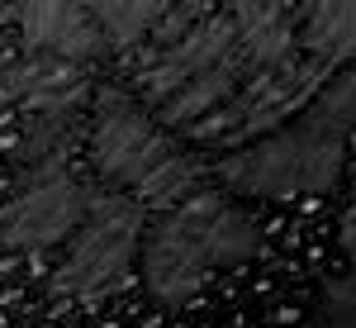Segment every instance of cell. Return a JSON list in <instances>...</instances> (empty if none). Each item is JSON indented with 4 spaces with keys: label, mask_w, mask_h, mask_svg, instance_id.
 I'll return each mask as SVG.
<instances>
[{
    "label": "cell",
    "mask_w": 356,
    "mask_h": 328,
    "mask_svg": "<svg viewBox=\"0 0 356 328\" xmlns=\"http://www.w3.org/2000/svg\"><path fill=\"white\" fill-rule=\"evenodd\" d=\"M300 57V38L280 0H233L228 10L181 29V38L143 67L138 86L162 129L191 134L233 105L247 81Z\"/></svg>",
    "instance_id": "6da1fadb"
},
{
    "label": "cell",
    "mask_w": 356,
    "mask_h": 328,
    "mask_svg": "<svg viewBox=\"0 0 356 328\" xmlns=\"http://www.w3.org/2000/svg\"><path fill=\"white\" fill-rule=\"evenodd\" d=\"M257 252H261L257 214H247L228 191L195 186L176 205H166L157 224L143 228L138 272L152 300L176 309V304L195 300L223 272H243Z\"/></svg>",
    "instance_id": "7a4b0ae2"
},
{
    "label": "cell",
    "mask_w": 356,
    "mask_h": 328,
    "mask_svg": "<svg viewBox=\"0 0 356 328\" xmlns=\"http://www.w3.org/2000/svg\"><path fill=\"white\" fill-rule=\"evenodd\" d=\"M347 138L352 134L342 124H332L314 100H304V109H295V119L223 153L219 181L223 191L257 195V200L328 195L347 166Z\"/></svg>",
    "instance_id": "3957f363"
},
{
    "label": "cell",
    "mask_w": 356,
    "mask_h": 328,
    "mask_svg": "<svg viewBox=\"0 0 356 328\" xmlns=\"http://www.w3.org/2000/svg\"><path fill=\"white\" fill-rule=\"evenodd\" d=\"M90 162L114 191H129L138 205H176L200 186V162L157 124V114L124 95L105 91L90 114Z\"/></svg>",
    "instance_id": "277c9868"
},
{
    "label": "cell",
    "mask_w": 356,
    "mask_h": 328,
    "mask_svg": "<svg viewBox=\"0 0 356 328\" xmlns=\"http://www.w3.org/2000/svg\"><path fill=\"white\" fill-rule=\"evenodd\" d=\"M143 228H147V205H138L134 195L119 191L105 200H90V210L72 228L67 252L53 272V290L67 300H95L114 290L138 267Z\"/></svg>",
    "instance_id": "5b68a950"
},
{
    "label": "cell",
    "mask_w": 356,
    "mask_h": 328,
    "mask_svg": "<svg viewBox=\"0 0 356 328\" xmlns=\"http://www.w3.org/2000/svg\"><path fill=\"white\" fill-rule=\"evenodd\" d=\"M90 200L95 195L62 162L33 166L0 205V243L15 252H43V247L67 243L72 228L86 219Z\"/></svg>",
    "instance_id": "8992f818"
},
{
    "label": "cell",
    "mask_w": 356,
    "mask_h": 328,
    "mask_svg": "<svg viewBox=\"0 0 356 328\" xmlns=\"http://www.w3.org/2000/svg\"><path fill=\"white\" fill-rule=\"evenodd\" d=\"M19 33L29 53L67 57V62H90L110 48L86 0H19Z\"/></svg>",
    "instance_id": "52a82bcc"
},
{
    "label": "cell",
    "mask_w": 356,
    "mask_h": 328,
    "mask_svg": "<svg viewBox=\"0 0 356 328\" xmlns=\"http://www.w3.org/2000/svg\"><path fill=\"white\" fill-rule=\"evenodd\" d=\"M300 53L323 67H352L356 62V0H304V19L295 29Z\"/></svg>",
    "instance_id": "ba28073f"
},
{
    "label": "cell",
    "mask_w": 356,
    "mask_h": 328,
    "mask_svg": "<svg viewBox=\"0 0 356 328\" xmlns=\"http://www.w3.org/2000/svg\"><path fill=\"white\" fill-rule=\"evenodd\" d=\"M76 67H81V62L33 53V62H29V67H19V72L5 81V91H10V95H24V100H33L38 109H53V114H62V109L81 95V77H76Z\"/></svg>",
    "instance_id": "9c48e42d"
},
{
    "label": "cell",
    "mask_w": 356,
    "mask_h": 328,
    "mask_svg": "<svg viewBox=\"0 0 356 328\" xmlns=\"http://www.w3.org/2000/svg\"><path fill=\"white\" fill-rule=\"evenodd\" d=\"M181 0H86V10L95 15V24L105 33V43H138L147 29H157Z\"/></svg>",
    "instance_id": "30bf717a"
},
{
    "label": "cell",
    "mask_w": 356,
    "mask_h": 328,
    "mask_svg": "<svg viewBox=\"0 0 356 328\" xmlns=\"http://www.w3.org/2000/svg\"><path fill=\"white\" fill-rule=\"evenodd\" d=\"M304 328H356V262L342 276H332L318 295V309Z\"/></svg>",
    "instance_id": "8fae6325"
},
{
    "label": "cell",
    "mask_w": 356,
    "mask_h": 328,
    "mask_svg": "<svg viewBox=\"0 0 356 328\" xmlns=\"http://www.w3.org/2000/svg\"><path fill=\"white\" fill-rule=\"evenodd\" d=\"M309 100L323 109L332 124H342L347 134H356V62L352 67H337V77L328 86H318Z\"/></svg>",
    "instance_id": "7c38bea8"
},
{
    "label": "cell",
    "mask_w": 356,
    "mask_h": 328,
    "mask_svg": "<svg viewBox=\"0 0 356 328\" xmlns=\"http://www.w3.org/2000/svg\"><path fill=\"white\" fill-rule=\"evenodd\" d=\"M342 247H352V252H356V205L347 210V219H342Z\"/></svg>",
    "instance_id": "4fadbf2b"
}]
</instances>
